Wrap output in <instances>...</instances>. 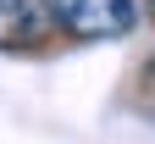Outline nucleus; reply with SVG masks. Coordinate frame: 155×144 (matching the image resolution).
<instances>
[{
  "instance_id": "obj_1",
  "label": "nucleus",
  "mask_w": 155,
  "mask_h": 144,
  "mask_svg": "<svg viewBox=\"0 0 155 144\" xmlns=\"http://www.w3.org/2000/svg\"><path fill=\"white\" fill-rule=\"evenodd\" d=\"M50 11H55V33L83 39V45L122 39L139 22V0H50Z\"/></svg>"
},
{
  "instance_id": "obj_2",
  "label": "nucleus",
  "mask_w": 155,
  "mask_h": 144,
  "mask_svg": "<svg viewBox=\"0 0 155 144\" xmlns=\"http://www.w3.org/2000/svg\"><path fill=\"white\" fill-rule=\"evenodd\" d=\"M55 33L50 0H0V50H33Z\"/></svg>"
},
{
  "instance_id": "obj_3",
  "label": "nucleus",
  "mask_w": 155,
  "mask_h": 144,
  "mask_svg": "<svg viewBox=\"0 0 155 144\" xmlns=\"http://www.w3.org/2000/svg\"><path fill=\"white\" fill-rule=\"evenodd\" d=\"M133 105L144 116H155V50L139 61V72H133Z\"/></svg>"
},
{
  "instance_id": "obj_4",
  "label": "nucleus",
  "mask_w": 155,
  "mask_h": 144,
  "mask_svg": "<svg viewBox=\"0 0 155 144\" xmlns=\"http://www.w3.org/2000/svg\"><path fill=\"white\" fill-rule=\"evenodd\" d=\"M144 11H150V17H155V0H144Z\"/></svg>"
}]
</instances>
